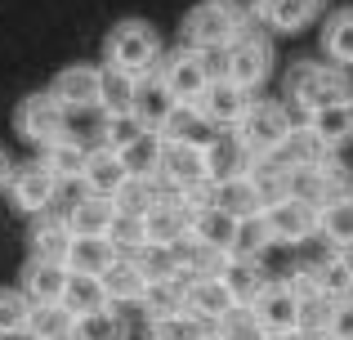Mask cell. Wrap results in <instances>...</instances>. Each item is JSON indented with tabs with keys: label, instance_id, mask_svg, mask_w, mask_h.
<instances>
[{
	"label": "cell",
	"instance_id": "9a60e30c",
	"mask_svg": "<svg viewBox=\"0 0 353 340\" xmlns=\"http://www.w3.org/2000/svg\"><path fill=\"white\" fill-rule=\"evenodd\" d=\"M255 314H259V323H264L268 340L282 336V332H295V327H300V296L291 291L286 278H273L268 291L255 300Z\"/></svg>",
	"mask_w": 353,
	"mask_h": 340
},
{
	"label": "cell",
	"instance_id": "74e56055",
	"mask_svg": "<svg viewBox=\"0 0 353 340\" xmlns=\"http://www.w3.org/2000/svg\"><path fill=\"white\" fill-rule=\"evenodd\" d=\"M32 300L23 296V287H0V340L27 336V323H32Z\"/></svg>",
	"mask_w": 353,
	"mask_h": 340
},
{
	"label": "cell",
	"instance_id": "816d5d0a",
	"mask_svg": "<svg viewBox=\"0 0 353 340\" xmlns=\"http://www.w3.org/2000/svg\"><path fill=\"white\" fill-rule=\"evenodd\" d=\"M228 18L246 32V27H264V0H215Z\"/></svg>",
	"mask_w": 353,
	"mask_h": 340
},
{
	"label": "cell",
	"instance_id": "60d3db41",
	"mask_svg": "<svg viewBox=\"0 0 353 340\" xmlns=\"http://www.w3.org/2000/svg\"><path fill=\"white\" fill-rule=\"evenodd\" d=\"M161 192H165V188H157V179H134V174H130V179H125V188H121L112 201H117V210H121V215L143 219L148 210L157 206V197H161Z\"/></svg>",
	"mask_w": 353,
	"mask_h": 340
},
{
	"label": "cell",
	"instance_id": "f907efd6",
	"mask_svg": "<svg viewBox=\"0 0 353 340\" xmlns=\"http://www.w3.org/2000/svg\"><path fill=\"white\" fill-rule=\"evenodd\" d=\"M143 134H157V130L139 126L134 117H108V126H103V143H108V148H117V152H125L130 143L143 139Z\"/></svg>",
	"mask_w": 353,
	"mask_h": 340
},
{
	"label": "cell",
	"instance_id": "2e32d148",
	"mask_svg": "<svg viewBox=\"0 0 353 340\" xmlns=\"http://www.w3.org/2000/svg\"><path fill=\"white\" fill-rule=\"evenodd\" d=\"M183 300H188V314L201 327H219V318L237 309L228 287H224V278H188L183 282Z\"/></svg>",
	"mask_w": 353,
	"mask_h": 340
},
{
	"label": "cell",
	"instance_id": "52a82bcc",
	"mask_svg": "<svg viewBox=\"0 0 353 340\" xmlns=\"http://www.w3.org/2000/svg\"><path fill=\"white\" fill-rule=\"evenodd\" d=\"M179 36H183V45H192V50H201V54L215 59V54H224L228 45L241 36V27L215 5V0H201V5H192L188 14H183Z\"/></svg>",
	"mask_w": 353,
	"mask_h": 340
},
{
	"label": "cell",
	"instance_id": "1f68e13d",
	"mask_svg": "<svg viewBox=\"0 0 353 340\" xmlns=\"http://www.w3.org/2000/svg\"><path fill=\"white\" fill-rule=\"evenodd\" d=\"M63 309H68V314H77V318H90V314H99V309H112L103 278L72 273V278H68V291H63Z\"/></svg>",
	"mask_w": 353,
	"mask_h": 340
},
{
	"label": "cell",
	"instance_id": "4fadbf2b",
	"mask_svg": "<svg viewBox=\"0 0 353 340\" xmlns=\"http://www.w3.org/2000/svg\"><path fill=\"white\" fill-rule=\"evenodd\" d=\"M143 228H148V242L152 246H179V242H188V233H192V210L183 206L174 192H161L157 206L143 215Z\"/></svg>",
	"mask_w": 353,
	"mask_h": 340
},
{
	"label": "cell",
	"instance_id": "6da1fadb",
	"mask_svg": "<svg viewBox=\"0 0 353 340\" xmlns=\"http://www.w3.org/2000/svg\"><path fill=\"white\" fill-rule=\"evenodd\" d=\"M165 59V45H161V32H157L148 18H121L112 23L103 41V68L108 72H121V77H152Z\"/></svg>",
	"mask_w": 353,
	"mask_h": 340
},
{
	"label": "cell",
	"instance_id": "b9f144b4",
	"mask_svg": "<svg viewBox=\"0 0 353 340\" xmlns=\"http://www.w3.org/2000/svg\"><path fill=\"white\" fill-rule=\"evenodd\" d=\"M72 340H130V323L117 309H99L90 318H77V336Z\"/></svg>",
	"mask_w": 353,
	"mask_h": 340
},
{
	"label": "cell",
	"instance_id": "d6986e66",
	"mask_svg": "<svg viewBox=\"0 0 353 340\" xmlns=\"http://www.w3.org/2000/svg\"><path fill=\"white\" fill-rule=\"evenodd\" d=\"M327 0H264V27L277 36H300L313 23H322Z\"/></svg>",
	"mask_w": 353,
	"mask_h": 340
},
{
	"label": "cell",
	"instance_id": "f35d334b",
	"mask_svg": "<svg viewBox=\"0 0 353 340\" xmlns=\"http://www.w3.org/2000/svg\"><path fill=\"white\" fill-rule=\"evenodd\" d=\"M322 237L336 251H353V197H336L322 206Z\"/></svg>",
	"mask_w": 353,
	"mask_h": 340
},
{
	"label": "cell",
	"instance_id": "4316f807",
	"mask_svg": "<svg viewBox=\"0 0 353 340\" xmlns=\"http://www.w3.org/2000/svg\"><path fill=\"white\" fill-rule=\"evenodd\" d=\"M103 287H108V300H112V305H143L148 291H152V282L143 278V269H139L134 260L121 255L112 269L103 273Z\"/></svg>",
	"mask_w": 353,
	"mask_h": 340
},
{
	"label": "cell",
	"instance_id": "9c48e42d",
	"mask_svg": "<svg viewBox=\"0 0 353 340\" xmlns=\"http://www.w3.org/2000/svg\"><path fill=\"white\" fill-rule=\"evenodd\" d=\"M50 94L68 112H103V68L94 63H72L50 81Z\"/></svg>",
	"mask_w": 353,
	"mask_h": 340
},
{
	"label": "cell",
	"instance_id": "8fae6325",
	"mask_svg": "<svg viewBox=\"0 0 353 340\" xmlns=\"http://www.w3.org/2000/svg\"><path fill=\"white\" fill-rule=\"evenodd\" d=\"M161 183L165 192H192L201 183H210V166H206V148H188V143H165L161 157Z\"/></svg>",
	"mask_w": 353,
	"mask_h": 340
},
{
	"label": "cell",
	"instance_id": "11a10c76",
	"mask_svg": "<svg viewBox=\"0 0 353 340\" xmlns=\"http://www.w3.org/2000/svg\"><path fill=\"white\" fill-rule=\"evenodd\" d=\"M14 170H18V161L9 157L5 148H0V188H9V179H14Z\"/></svg>",
	"mask_w": 353,
	"mask_h": 340
},
{
	"label": "cell",
	"instance_id": "db71d44e",
	"mask_svg": "<svg viewBox=\"0 0 353 340\" xmlns=\"http://www.w3.org/2000/svg\"><path fill=\"white\" fill-rule=\"evenodd\" d=\"M327 340H353V300H340L336 314H331Z\"/></svg>",
	"mask_w": 353,
	"mask_h": 340
},
{
	"label": "cell",
	"instance_id": "ba28073f",
	"mask_svg": "<svg viewBox=\"0 0 353 340\" xmlns=\"http://www.w3.org/2000/svg\"><path fill=\"white\" fill-rule=\"evenodd\" d=\"M59 192H63V183L54 179V170L45 166L41 157L36 161H23V166L14 170V179H9V201H14L23 215H50L54 210V201H59Z\"/></svg>",
	"mask_w": 353,
	"mask_h": 340
},
{
	"label": "cell",
	"instance_id": "ffe728a7",
	"mask_svg": "<svg viewBox=\"0 0 353 340\" xmlns=\"http://www.w3.org/2000/svg\"><path fill=\"white\" fill-rule=\"evenodd\" d=\"M72 269L68 264H50V260H27L23 264V296L32 305H63V291H68Z\"/></svg>",
	"mask_w": 353,
	"mask_h": 340
},
{
	"label": "cell",
	"instance_id": "7dc6e473",
	"mask_svg": "<svg viewBox=\"0 0 353 340\" xmlns=\"http://www.w3.org/2000/svg\"><path fill=\"white\" fill-rule=\"evenodd\" d=\"M224 340H268V332H264V323H259V314L255 309H233V314H224L219 318V327H215Z\"/></svg>",
	"mask_w": 353,
	"mask_h": 340
},
{
	"label": "cell",
	"instance_id": "d590c367",
	"mask_svg": "<svg viewBox=\"0 0 353 340\" xmlns=\"http://www.w3.org/2000/svg\"><path fill=\"white\" fill-rule=\"evenodd\" d=\"M41 161L54 170V179H59V183H81V179H85L90 148H81L77 139H63V143H54L50 152H41Z\"/></svg>",
	"mask_w": 353,
	"mask_h": 340
},
{
	"label": "cell",
	"instance_id": "f6af8a7d",
	"mask_svg": "<svg viewBox=\"0 0 353 340\" xmlns=\"http://www.w3.org/2000/svg\"><path fill=\"white\" fill-rule=\"evenodd\" d=\"M134 77H121V72L103 68V117H130L134 112Z\"/></svg>",
	"mask_w": 353,
	"mask_h": 340
},
{
	"label": "cell",
	"instance_id": "9f6ffc18",
	"mask_svg": "<svg viewBox=\"0 0 353 340\" xmlns=\"http://www.w3.org/2000/svg\"><path fill=\"white\" fill-rule=\"evenodd\" d=\"M273 340H318V336L304 332V327H295V332H282V336H273Z\"/></svg>",
	"mask_w": 353,
	"mask_h": 340
},
{
	"label": "cell",
	"instance_id": "ab89813d",
	"mask_svg": "<svg viewBox=\"0 0 353 340\" xmlns=\"http://www.w3.org/2000/svg\"><path fill=\"white\" fill-rule=\"evenodd\" d=\"M134 264L143 269V278L152 282V287H157V282H179V278H183V269H179V255H174V246H152V242H148L143 251L134 255Z\"/></svg>",
	"mask_w": 353,
	"mask_h": 340
},
{
	"label": "cell",
	"instance_id": "e0dca14e",
	"mask_svg": "<svg viewBox=\"0 0 353 340\" xmlns=\"http://www.w3.org/2000/svg\"><path fill=\"white\" fill-rule=\"evenodd\" d=\"M121 210L112 197H94V192H81L77 201L68 206V224L77 237H112Z\"/></svg>",
	"mask_w": 353,
	"mask_h": 340
},
{
	"label": "cell",
	"instance_id": "4dcf8cb0",
	"mask_svg": "<svg viewBox=\"0 0 353 340\" xmlns=\"http://www.w3.org/2000/svg\"><path fill=\"white\" fill-rule=\"evenodd\" d=\"M174 255H179L183 282H188V278H224V269H228V255L215 251V246H206V242H197V237L179 242Z\"/></svg>",
	"mask_w": 353,
	"mask_h": 340
},
{
	"label": "cell",
	"instance_id": "f546056e",
	"mask_svg": "<svg viewBox=\"0 0 353 340\" xmlns=\"http://www.w3.org/2000/svg\"><path fill=\"white\" fill-rule=\"evenodd\" d=\"M237 228H241V219L224 215L219 206H206V210H192V233L188 237H197V242H206V246H215V251L233 255Z\"/></svg>",
	"mask_w": 353,
	"mask_h": 340
},
{
	"label": "cell",
	"instance_id": "7c38bea8",
	"mask_svg": "<svg viewBox=\"0 0 353 340\" xmlns=\"http://www.w3.org/2000/svg\"><path fill=\"white\" fill-rule=\"evenodd\" d=\"M201 117H206L210 126H215V130H228L233 134L241 121H246V112L250 108H255V94H250V90H241V86H233V81H224L219 77L215 86L206 90V99H201Z\"/></svg>",
	"mask_w": 353,
	"mask_h": 340
},
{
	"label": "cell",
	"instance_id": "7bdbcfd3",
	"mask_svg": "<svg viewBox=\"0 0 353 340\" xmlns=\"http://www.w3.org/2000/svg\"><path fill=\"white\" fill-rule=\"evenodd\" d=\"M286 197L309 201V206H327V170L322 166H304V170H286Z\"/></svg>",
	"mask_w": 353,
	"mask_h": 340
},
{
	"label": "cell",
	"instance_id": "f5cc1de1",
	"mask_svg": "<svg viewBox=\"0 0 353 340\" xmlns=\"http://www.w3.org/2000/svg\"><path fill=\"white\" fill-rule=\"evenodd\" d=\"M322 170H327V192H331L327 201H336V197H353V170L345 166V161H340V157H331Z\"/></svg>",
	"mask_w": 353,
	"mask_h": 340
},
{
	"label": "cell",
	"instance_id": "30bf717a",
	"mask_svg": "<svg viewBox=\"0 0 353 340\" xmlns=\"http://www.w3.org/2000/svg\"><path fill=\"white\" fill-rule=\"evenodd\" d=\"M264 224L273 233V246H304L309 237L322 233V206H309V201H277V206L264 210Z\"/></svg>",
	"mask_w": 353,
	"mask_h": 340
},
{
	"label": "cell",
	"instance_id": "277c9868",
	"mask_svg": "<svg viewBox=\"0 0 353 340\" xmlns=\"http://www.w3.org/2000/svg\"><path fill=\"white\" fill-rule=\"evenodd\" d=\"M157 77L165 81V90H170L179 103H192V108H197L201 99H206V90L219 81V63L210 59V54H201V50H192V45L179 41V50H165Z\"/></svg>",
	"mask_w": 353,
	"mask_h": 340
},
{
	"label": "cell",
	"instance_id": "ac0fdd59",
	"mask_svg": "<svg viewBox=\"0 0 353 340\" xmlns=\"http://www.w3.org/2000/svg\"><path fill=\"white\" fill-rule=\"evenodd\" d=\"M125 179H130V170H125V161H121V152H117V148H108V143L90 148L81 192H94V197H117V192L125 188Z\"/></svg>",
	"mask_w": 353,
	"mask_h": 340
},
{
	"label": "cell",
	"instance_id": "7a4b0ae2",
	"mask_svg": "<svg viewBox=\"0 0 353 340\" xmlns=\"http://www.w3.org/2000/svg\"><path fill=\"white\" fill-rule=\"evenodd\" d=\"M286 99L291 108H300L304 117L322 112V108H336V103H349L353 99V77L336 63H322V59H300L291 63L286 72Z\"/></svg>",
	"mask_w": 353,
	"mask_h": 340
},
{
	"label": "cell",
	"instance_id": "836d02e7",
	"mask_svg": "<svg viewBox=\"0 0 353 340\" xmlns=\"http://www.w3.org/2000/svg\"><path fill=\"white\" fill-rule=\"evenodd\" d=\"M77 336V314L63 305H36L32 323H27V340H72Z\"/></svg>",
	"mask_w": 353,
	"mask_h": 340
},
{
	"label": "cell",
	"instance_id": "ee69618b",
	"mask_svg": "<svg viewBox=\"0 0 353 340\" xmlns=\"http://www.w3.org/2000/svg\"><path fill=\"white\" fill-rule=\"evenodd\" d=\"M139 309L148 314V323H157V318H174V314H188V300H183V278L179 282H157Z\"/></svg>",
	"mask_w": 353,
	"mask_h": 340
},
{
	"label": "cell",
	"instance_id": "d6a6232c",
	"mask_svg": "<svg viewBox=\"0 0 353 340\" xmlns=\"http://www.w3.org/2000/svg\"><path fill=\"white\" fill-rule=\"evenodd\" d=\"M309 126H313V134H318V139L327 143L331 152L349 148V143H353V99H349V103H336V108H322V112H313Z\"/></svg>",
	"mask_w": 353,
	"mask_h": 340
},
{
	"label": "cell",
	"instance_id": "8d00e7d4",
	"mask_svg": "<svg viewBox=\"0 0 353 340\" xmlns=\"http://www.w3.org/2000/svg\"><path fill=\"white\" fill-rule=\"evenodd\" d=\"M318 282L331 300H353V255L349 251H331L327 260H318Z\"/></svg>",
	"mask_w": 353,
	"mask_h": 340
},
{
	"label": "cell",
	"instance_id": "f1b7e54d",
	"mask_svg": "<svg viewBox=\"0 0 353 340\" xmlns=\"http://www.w3.org/2000/svg\"><path fill=\"white\" fill-rule=\"evenodd\" d=\"M268 282L273 278L255 260H228V269H224V287L233 296V305H241V309H255V300L268 291Z\"/></svg>",
	"mask_w": 353,
	"mask_h": 340
},
{
	"label": "cell",
	"instance_id": "bcb514c9",
	"mask_svg": "<svg viewBox=\"0 0 353 340\" xmlns=\"http://www.w3.org/2000/svg\"><path fill=\"white\" fill-rule=\"evenodd\" d=\"M268 246H273V233H268L264 215H259V219H241L237 242H233V255H228V260H255L259 264V255H264Z\"/></svg>",
	"mask_w": 353,
	"mask_h": 340
},
{
	"label": "cell",
	"instance_id": "5b68a950",
	"mask_svg": "<svg viewBox=\"0 0 353 340\" xmlns=\"http://www.w3.org/2000/svg\"><path fill=\"white\" fill-rule=\"evenodd\" d=\"M68 121H72V112L50 94V90H36V94H27L23 103L14 108V130H18V139L32 143V148H41V152H50L54 143L72 139V134H68Z\"/></svg>",
	"mask_w": 353,
	"mask_h": 340
},
{
	"label": "cell",
	"instance_id": "3957f363",
	"mask_svg": "<svg viewBox=\"0 0 353 340\" xmlns=\"http://www.w3.org/2000/svg\"><path fill=\"white\" fill-rule=\"evenodd\" d=\"M273 63H277L273 59V36H268L264 27H246V32L219 54V77L255 94V90L273 77Z\"/></svg>",
	"mask_w": 353,
	"mask_h": 340
},
{
	"label": "cell",
	"instance_id": "484cf974",
	"mask_svg": "<svg viewBox=\"0 0 353 340\" xmlns=\"http://www.w3.org/2000/svg\"><path fill=\"white\" fill-rule=\"evenodd\" d=\"M215 126L201 117V108H192V103H179L170 112V121L161 126V139L165 143H188V148H210V139H215Z\"/></svg>",
	"mask_w": 353,
	"mask_h": 340
},
{
	"label": "cell",
	"instance_id": "7402d4cb",
	"mask_svg": "<svg viewBox=\"0 0 353 340\" xmlns=\"http://www.w3.org/2000/svg\"><path fill=\"white\" fill-rule=\"evenodd\" d=\"M322 54H327V63H336V68L353 72V5H340L331 9L327 18H322Z\"/></svg>",
	"mask_w": 353,
	"mask_h": 340
},
{
	"label": "cell",
	"instance_id": "603a6c76",
	"mask_svg": "<svg viewBox=\"0 0 353 340\" xmlns=\"http://www.w3.org/2000/svg\"><path fill=\"white\" fill-rule=\"evenodd\" d=\"M206 166H210V183H224V179H237V174H250L255 157L241 148L237 134H215L206 148Z\"/></svg>",
	"mask_w": 353,
	"mask_h": 340
},
{
	"label": "cell",
	"instance_id": "6f0895ef",
	"mask_svg": "<svg viewBox=\"0 0 353 340\" xmlns=\"http://www.w3.org/2000/svg\"><path fill=\"white\" fill-rule=\"evenodd\" d=\"M201 340H224V336H219V332H215V327H210V332H206V336H201Z\"/></svg>",
	"mask_w": 353,
	"mask_h": 340
},
{
	"label": "cell",
	"instance_id": "e575fe53",
	"mask_svg": "<svg viewBox=\"0 0 353 340\" xmlns=\"http://www.w3.org/2000/svg\"><path fill=\"white\" fill-rule=\"evenodd\" d=\"M161 157H165L161 134H143V139H134L121 152V161H125V170L134 174V179H161Z\"/></svg>",
	"mask_w": 353,
	"mask_h": 340
},
{
	"label": "cell",
	"instance_id": "d4e9b609",
	"mask_svg": "<svg viewBox=\"0 0 353 340\" xmlns=\"http://www.w3.org/2000/svg\"><path fill=\"white\" fill-rule=\"evenodd\" d=\"M215 206L224 210V215H233V219H259L268 210L250 174H237V179L215 183Z\"/></svg>",
	"mask_w": 353,
	"mask_h": 340
},
{
	"label": "cell",
	"instance_id": "5bb4252c",
	"mask_svg": "<svg viewBox=\"0 0 353 340\" xmlns=\"http://www.w3.org/2000/svg\"><path fill=\"white\" fill-rule=\"evenodd\" d=\"M72 242H77V233H72L68 215H59V210H50V215H36L32 233H27V260H50V264H68V251Z\"/></svg>",
	"mask_w": 353,
	"mask_h": 340
},
{
	"label": "cell",
	"instance_id": "cb8c5ba5",
	"mask_svg": "<svg viewBox=\"0 0 353 340\" xmlns=\"http://www.w3.org/2000/svg\"><path fill=\"white\" fill-rule=\"evenodd\" d=\"M331 157H336V152L313 134V126H295V134L282 143V152L268 157V161H277L282 170H304V166H327Z\"/></svg>",
	"mask_w": 353,
	"mask_h": 340
},
{
	"label": "cell",
	"instance_id": "83f0119b",
	"mask_svg": "<svg viewBox=\"0 0 353 340\" xmlns=\"http://www.w3.org/2000/svg\"><path fill=\"white\" fill-rule=\"evenodd\" d=\"M121 260L112 237H77L68 251V269L72 273H85V278H103L108 269Z\"/></svg>",
	"mask_w": 353,
	"mask_h": 340
},
{
	"label": "cell",
	"instance_id": "681fc988",
	"mask_svg": "<svg viewBox=\"0 0 353 340\" xmlns=\"http://www.w3.org/2000/svg\"><path fill=\"white\" fill-rule=\"evenodd\" d=\"M112 246H117V255L134 260V255L148 246V228H143V219H130V215H121V219H117V228H112Z\"/></svg>",
	"mask_w": 353,
	"mask_h": 340
},
{
	"label": "cell",
	"instance_id": "44dd1931",
	"mask_svg": "<svg viewBox=\"0 0 353 340\" xmlns=\"http://www.w3.org/2000/svg\"><path fill=\"white\" fill-rule=\"evenodd\" d=\"M174 108H179V99H174L170 90H165V81L152 72V77L139 81V90H134V112H130V117H134L139 126H148V130L161 134V126L170 121Z\"/></svg>",
	"mask_w": 353,
	"mask_h": 340
},
{
	"label": "cell",
	"instance_id": "8992f818",
	"mask_svg": "<svg viewBox=\"0 0 353 340\" xmlns=\"http://www.w3.org/2000/svg\"><path fill=\"white\" fill-rule=\"evenodd\" d=\"M233 134L241 139V148H246L255 161H268V157L282 152V143L295 134V126H291L286 103H277V99H255V108L246 112V121H241Z\"/></svg>",
	"mask_w": 353,
	"mask_h": 340
},
{
	"label": "cell",
	"instance_id": "c3c4849f",
	"mask_svg": "<svg viewBox=\"0 0 353 340\" xmlns=\"http://www.w3.org/2000/svg\"><path fill=\"white\" fill-rule=\"evenodd\" d=\"M210 327H201L192 314H174V318H157L148 323V340H201Z\"/></svg>",
	"mask_w": 353,
	"mask_h": 340
}]
</instances>
